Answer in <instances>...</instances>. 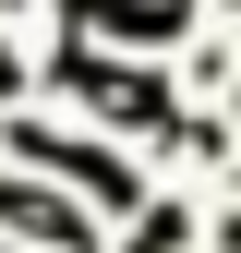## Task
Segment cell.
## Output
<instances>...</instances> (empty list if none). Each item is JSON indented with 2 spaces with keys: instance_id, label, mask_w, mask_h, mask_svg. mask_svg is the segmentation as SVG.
<instances>
[{
  "instance_id": "obj_1",
  "label": "cell",
  "mask_w": 241,
  "mask_h": 253,
  "mask_svg": "<svg viewBox=\"0 0 241 253\" xmlns=\"http://www.w3.org/2000/svg\"><path fill=\"white\" fill-rule=\"evenodd\" d=\"M12 157H24V169H48V181H84L97 205H133V193H145V181L120 169L109 145H84V133H48V121H12Z\"/></svg>"
},
{
  "instance_id": "obj_2",
  "label": "cell",
  "mask_w": 241,
  "mask_h": 253,
  "mask_svg": "<svg viewBox=\"0 0 241 253\" xmlns=\"http://www.w3.org/2000/svg\"><path fill=\"white\" fill-rule=\"evenodd\" d=\"M60 84H73L84 109H109V121H145V133L169 121V84L145 73V60H97V48H60Z\"/></svg>"
},
{
  "instance_id": "obj_3",
  "label": "cell",
  "mask_w": 241,
  "mask_h": 253,
  "mask_svg": "<svg viewBox=\"0 0 241 253\" xmlns=\"http://www.w3.org/2000/svg\"><path fill=\"white\" fill-rule=\"evenodd\" d=\"M60 24H73V37H145V48H169L181 0H60Z\"/></svg>"
},
{
  "instance_id": "obj_4",
  "label": "cell",
  "mask_w": 241,
  "mask_h": 253,
  "mask_svg": "<svg viewBox=\"0 0 241 253\" xmlns=\"http://www.w3.org/2000/svg\"><path fill=\"white\" fill-rule=\"evenodd\" d=\"M0 229H24V241H48V253H84V241H97L60 193H37V181H0Z\"/></svg>"
},
{
  "instance_id": "obj_5",
  "label": "cell",
  "mask_w": 241,
  "mask_h": 253,
  "mask_svg": "<svg viewBox=\"0 0 241 253\" xmlns=\"http://www.w3.org/2000/svg\"><path fill=\"white\" fill-rule=\"evenodd\" d=\"M181 229H193V217H181V205H157V217L133 229V253H181Z\"/></svg>"
},
{
  "instance_id": "obj_6",
  "label": "cell",
  "mask_w": 241,
  "mask_h": 253,
  "mask_svg": "<svg viewBox=\"0 0 241 253\" xmlns=\"http://www.w3.org/2000/svg\"><path fill=\"white\" fill-rule=\"evenodd\" d=\"M0 12H24V0H0Z\"/></svg>"
}]
</instances>
